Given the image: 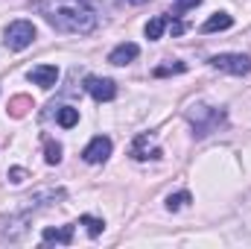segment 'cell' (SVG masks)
<instances>
[{
    "label": "cell",
    "mask_w": 251,
    "mask_h": 249,
    "mask_svg": "<svg viewBox=\"0 0 251 249\" xmlns=\"http://www.w3.org/2000/svg\"><path fill=\"white\" fill-rule=\"evenodd\" d=\"M29 82L41 85V88H53L59 82V67L56 64H38L29 70Z\"/></svg>",
    "instance_id": "7"
},
{
    "label": "cell",
    "mask_w": 251,
    "mask_h": 249,
    "mask_svg": "<svg viewBox=\"0 0 251 249\" xmlns=\"http://www.w3.org/2000/svg\"><path fill=\"white\" fill-rule=\"evenodd\" d=\"M56 121H59V126H64V129H73V126L79 124V109H73V106H62L59 115H56Z\"/></svg>",
    "instance_id": "14"
},
{
    "label": "cell",
    "mask_w": 251,
    "mask_h": 249,
    "mask_svg": "<svg viewBox=\"0 0 251 249\" xmlns=\"http://www.w3.org/2000/svg\"><path fill=\"white\" fill-rule=\"evenodd\" d=\"M79 223H82V226H88V235H91V238H97V235L102 232V226H105V223H102L100 217H91V214L79 217Z\"/></svg>",
    "instance_id": "17"
},
{
    "label": "cell",
    "mask_w": 251,
    "mask_h": 249,
    "mask_svg": "<svg viewBox=\"0 0 251 249\" xmlns=\"http://www.w3.org/2000/svg\"><path fill=\"white\" fill-rule=\"evenodd\" d=\"M190 199H193V196H190L187 190H181V193H170V196H167V208H170V211H181Z\"/></svg>",
    "instance_id": "16"
},
{
    "label": "cell",
    "mask_w": 251,
    "mask_h": 249,
    "mask_svg": "<svg viewBox=\"0 0 251 249\" xmlns=\"http://www.w3.org/2000/svg\"><path fill=\"white\" fill-rule=\"evenodd\" d=\"M6 47L9 50H26L32 41H35V27L29 21H15L6 27Z\"/></svg>",
    "instance_id": "3"
},
{
    "label": "cell",
    "mask_w": 251,
    "mask_h": 249,
    "mask_svg": "<svg viewBox=\"0 0 251 249\" xmlns=\"http://www.w3.org/2000/svg\"><path fill=\"white\" fill-rule=\"evenodd\" d=\"M9 179H12L15 185H21V182L26 179V170H24V167H12V170H9Z\"/></svg>",
    "instance_id": "20"
},
{
    "label": "cell",
    "mask_w": 251,
    "mask_h": 249,
    "mask_svg": "<svg viewBox=\"0 0 251 249\" xmlns=\"http://www.w3.org/2000/svg\"><path fill=\"white\" fill-rule=\"evenodd\" d=\"M131 158H137V161L161 158V150H158V147H152V144H149V135L143 132V135H137V138H134V144H131Z\"/></svg>",
    "instance_id": "8"
},
{
    "label": "cell",
    "mask_w": 251,
    "mask_h": 249,
    "mask_svg": "<svg viewBox=\"0 0 251 249\" xmlns=\"http://www.w3.org/2000/svg\"><path fill=\"white\" fill-rule=\"evenodd\" d=\"M41 15L59 32L88 35V32L97 30V12L88 0H44Z\"/></svg>",
    "instance_id": "1"
},
{
    "label": "cell",
    "mask_w": 251,
    "mask_h": 249,
    "mask_svg": "<svg viewBox=\"0 0 251 249\" xmlns=\"http://www.w3.org/2000/svg\"><path fill=\"white\" fill-rule=\"evenodd\" d=\"M85 91L97 100V103H108L117 97V85L111 79H102V76H88L85 79Z\"/></svg>",
    "instance_id": "5"
},
{
    "label": "cell",
    "mask_w": 251,
    "mask_h": 249,
    "mask_svg": "<svg viewBox=\"0 0 251 249\" xmlns=\"http://www.w3.org/2000/svg\"><path fill=\"white\" fill-rule=\"evenodd\" d=\"M29 109H32V97H26V94H18V97L9 100V115L12 118H24Z\"/></svg>",
    "instance_id": "12"
},
{
    "label": "cell",
    "mask_w": 251,
    "mask_h": 249,
    "mask_svg": "<svg viewBox=\"0 0 251 249\" xmlns=\"http://www.w3.org/2000/svg\"><path fill=\"white\" fill-rule=\"evenodd\" d=\"M44 158H47V164H59L62 161V144H56L53 138H47L44 141Z\"/></svg>",
    "instance_id": "15"
},
{
    "label": "cell",
    "mask_w": 251,
    "mask_h": 249,
    "mask_svg": "<svg viewBox=\"0 0 251 249\" xmlns=\"http://www.w3.org/2000/svg\"><path fill=\"white\" fill-rule=\"evenodd\" d=\"M137 53H140V47H137V44H131V41H126V44H120V47H114V50H111L108 62H111V64H128L131 59H137Z\"/></svg>",
    "instance_id": "9"
},
{
    "label": "cell",
    "mask_w": 251,
    "mask_h": 249,
    "mask_svg": "<svg viewBox=\"0 0 251 249\" xmlns=\"http://www.w3.org/2000/svg\"><path fill=\"white\" fill-rule=\"evenodd\" d=\"M234 21H231V15H225V12H216L213 18H207L204 24H201V32H216V30H228Z\"/></svg>",
    "instance_id": "11"
},
{
    "label": "cell",
    "mask_w": 251,
    "mask_h": 249,
    "mask_svg": "<svg viewBox=\"0 0 251 249\" xmlns=\"http://www.w3.org/2000/svg\"><path fill=\"white\" fill-rule=\"evenodd\" d=\"M187 121L193 126L196 138H207L210 132H216L219 126L225 124V112L213 109V106H204V103H196V106L187 109Z\"/></svg>",
    "instance_id": "2"
},
{
    "label": "cell",
    "mask_w": 251,
    "mask_h": 249,
    "mask_svg": "<svg viewBox=\"0 0 251 249\" xmlns=\"http://www.w3.org/2000/svg\"><path fill=\"white\" fill-rule=\"evenodd\" d=\"M126 3H134V6H140V3H149V0H126Z\"/></svg>",
    "instance_id": "21"
},
{
    "label": "cell",
    "mask_w": 251,
    "mask_h": 249,
    "mask_svg": "<svg viewBox=\"0 0 251 249\" xmlns=\"http://www.w3.org/2000/svg\"><path fill=\"white\" fill-rule=\"evenodd\" d=\"M184 70V64L178 62V64H161V67H155L152 70V76H170V73H181Z\"/></svg>",
    "instance_id": "19"
},
{
    "label": "cell",
    "mask_w": 251,
    "mask_h": 249,
    "mask_svg": "<svg viewBox=\"0 0 251 249\" xmlns=\"http://www.w3.org/2000/svg\"><path fill=\"white\" fill-rule=\"evenodd\" d=\"M199 3H201V0H178V3L173 6V12H170V15H173V18H181V15H184L187 9H193V6H199Z\"/></svg>",
    "instance_id": "18"
},
{
    "label": "cell",
    "mask_w": 251,
    "mask_h": 249,
    "mask_svg": "<svg viewBox=\"0 0 251 249\" xmlns=\"http://www.w3.org/2000/svg\"><path fill=\"white\" fill-rule=\"evenodd\" d=\"M210 64L216 70H225V73H234V76H246L251 70V59L243 56V53H219V56L210 59Z\"/></svg>",
    "instance_id": "4"
},
{
    "label": "cell",
    "mask_w": 251,
    "mask_h": 249,
    "mask_svg": "<svg viewBox=\"0 0 251 249\" xmlns=\"http://www.w3.org/2000/svg\"><path fill=\"white\" fill-rule=\"evenodd\" d=\"M167 24H170V15H158V18H152V21L146 24V38H149V41H158Z\"/></svg>",
    "instance_id": "13"
},
{
    "label": "cell",
    "mask_w": 251,
    "mask_h": 249,
    "mask_svg": "<svg viewBox=\"0 0 251 249\" xmlns=\"http://www.w3.org/2000/svg\"><path fill=\"white\" fill-rule=\"evenodd\" d=\"M108 156H111V141H108L105 135H97V138L85 147V153H82V158H85L88 164H102Z\"/></svg>",
    "instance_id": "6"
},
{
    "label": "cell",
    "mask_w": 251,
    "mask_h": 249,
    "mask_svg": "<svg viewBox=\"0 0 251 249\" xmlns=\"http://www.w3.org/2000/svg\"><path fill=\"white\" fill-rule=\"evenodd\" d=\"M44 244H73V226H62V229H44L41 235Z\"/></svg>",
    "instance_id": "10"
}]
</instances>
